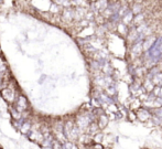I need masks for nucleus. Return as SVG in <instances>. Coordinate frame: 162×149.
<instances>
[{"instance_id":"f257e3e1","label":"nucleus","mask_w":162,"mask_h":149,"mask_svg":"<svg viewBox=\"0 0 162 149\" xmlns=\"http://www.w3.org/2000/svg\"><path fill=\"white\" fill-rule=\"evenodd\" d=\"M1 95H2V97L8 101V102H16V93H14V90L11 87H6L4 90H1Z\"/></svg>"},{"instance_id":"f03ea898","label":"nucleus","mask_w":162,"mask_h":149,"mask_svg":"<svg viewBox=\"0 0 162 149\" xmlns=\"http://www.w3.org/2000/svg\"><path fill=\"white\" fill-rule=\"evenodd\" d=\"M28 106H29V104H28L27 98L22 95L18 96L17 99H16V109L19 112H24L28 109Z\"/></svg>"},{"instance_id":"7ed1b4c3","label":"nucleus","mask_w":162,"mask_h":149,"mask_svg":"<svg viewBox=\"0 0 162 149\" xmlns=\"http://www.w3.org/2000/svg\"><path fill=\"white\" fill-rule=\"evenodd\" d=\"M31 128H32V125H31L30 122H24L22 123V125H21L20 127V130L22 134H24V135H28L29 132H30Z\"/></svg>"},{"instance_id":"20e7f679","label":"nucleus","mask_w":162,"mask_h":149,"mask_svg":"<svg viewBox=\"0 0 162 149\" xmlns=\"http://www.w3.org/2000/svg\"><path fill=\"white\" fill-rule=\"evenodd\" d=\"M20 113L19 111H14V109H12L11 111V114H12V117H14L16 120H21V115H20Z\"/></svg>"},{"instance_id":"39448f33","label":"nucleus","mask_w":162,"mask_h":149,"mask_svg":"<svg viewBox=\"0 0 162 149\" xmlns=\"http://www.w3.org/2000/svg\"><path fill=\"white\" fill-rule=\"evenodd\" d=\"M52 148H53V149H62V145H60V142L55 140V141H53Z\"/></svg>"},{"instance_id":"423d86ee","label":"nucleus","mask_w":162,"mask_h":149,"mask_svg":"<svg viewBox=\"0 0 162 149\" xmlns=\"http://www.w3.org/2000/svg\"><path fill=\"white\" fill-rule=\"evenodd\" d=\"M2 66H4V62H2V60L0 59V68H2Z\"/></svg>"}]
</instances>
